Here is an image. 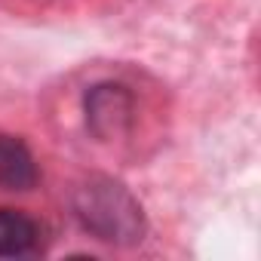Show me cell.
<instances>
[{
  "label": "cell",
  "instance_id": "cell-2",
  "mask_svg": "<svg viewBox=\"0 0 261 261\" xmlns=\"http://www.w3.org/2000/svg\"><path fill=\"white\" fill-rule=\"evenodd\" d=\"M86 126L98 142H117L129 136L136 117V98L123 83H95L83 98Z\"/></svg>",
  "mask_w": 261,
  "mask_h": 261
},
{
  "label": "cell",
  "instance_id": "cell-4",
  "mask_svg": "<svg viewBox=\"0 0 261 261\" xmlns=\"http://www.w3.org/2000/svg\"><path fill=\"white\" fill-rule=\"evenodd\" d=\"M37 224L19 209H0V258H19L37 246Z\"/></svg>",
  "mask_w": 261,
  "mask_h": 261
},
{
  "label": "cell",
  "instance_id": "cell-3",
  "mask_svg": "<svg viewBox=\"0 0 261 261\" xmlns=\"http://www.w3.org/2000/svg\"><path fill=\"white\" fill-rule=\"evenodd\" d=\"M37 185V163L28 145L10 133H0V188L31 191Z\"/></svg>",
  "mask_w": 261,
  "mask_h": 261
},
{
  "label": "cell",
  "instance_id": "cell-1",
  "mask_svg": "<svg viewBox=\"0 0 261 261\" xmlns=\"http://www.w3.org/2000/svg\"><path fill=\"white\" fill-rule=\"evenodd\" d=\"M74 215L98 243L133 249L148 237V215L139 197L111 175H89L74 188Z\"/></svg>",
  "mask_w": 261,
  "mask_h": 261
}]
</instances>
